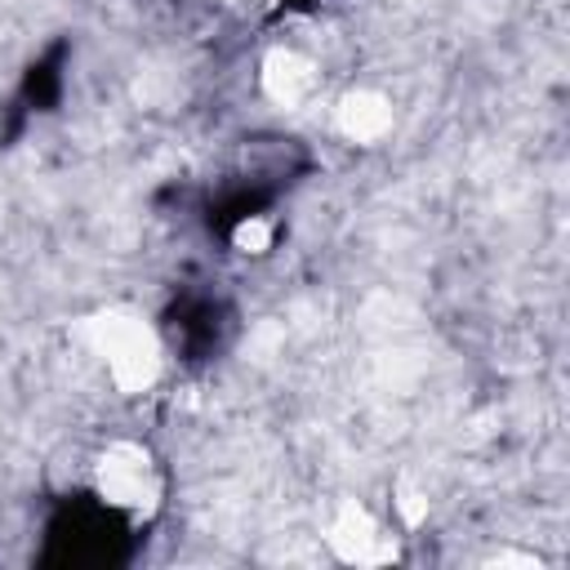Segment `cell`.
Wrapping results in <instances>:
<instances>
[{"label":"cell","mask_w":570,"mask_h":570,"mask_svg":"<svg viewBox=\"0 0 570 570\" xmlns=\"http://www.w3.org/2000/svg\"><path fill=\"white\" fill-rule=\"evenodd\" d=\"M94 338H98L107 374H111V383L120 392H142L156 379L160 352H156V338L147 334L142 321H134V316H102L94 325Z\"/></svg>","instance_id":"6da1fadb"},{"label":"cell","mask_w":570,"mask_h":570,"mask_svg":"<svg viewBox=\"0 0 570 570\" xmlns=\"http://www.w3.org/2000/svg\"><path fill=\"white\" fill-rule=\"evenodd\" d=\"M102 494H107V503H120V508H142V503H151L156 481H151L147 454L134 450V445H116V450L102 459Z\"/></svg>","instance_id":"7a4b0ae2"},{"label":"cell","mask_w":570,"mask_h":570,"mask_svg":"<svg viewBox=\"0 0 570 570\" xmlns=\"http://www.w3.org/2000/svg\"><path fill=\"white\" fill-rule=\"evenodd\" d=\"M330 539H334V548L347 561H374V557H383V534H379V525L370 521L365 508H343L338 521H334V530H330Z\"/></svg>","instance_id":"3957f363"},{"label":"cell","mask_w":570,"mask_h":570,"mask_svg":"<svg viewBox=\"0 0 570 570\" xmlns=\"http://www.w3.org/2000/svg\"><path fill=\"white\" fill-rule=\"evenodd\" d=\"M338 125H343L347 138H356V142H374V138L392 125V107H387V98L361 89V94H347V98H343V107H338Z\"/></svg>","instance_id":"277c9868"},{"label":"cell","mask_w":570,"mask_h":570,"mask_svg":"<svg viewBox=\"0 0 570 570\" xmlns=\"http://www.w3.org/2000/svg\"><path fill=\"white\" fill-rule=\"evenodd\" d=\"M312 80H316L312 62H307L303 53H294V49L272 53L267 67H263V85H267V94H272L276 102H298V98L312 89Z\"/></svg>","instance_id":"5b68a950"}]
</instances>
